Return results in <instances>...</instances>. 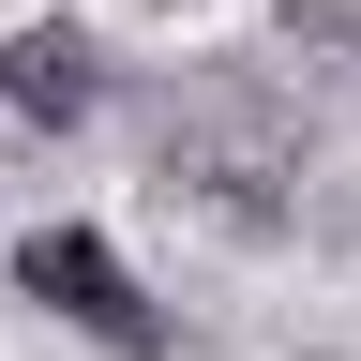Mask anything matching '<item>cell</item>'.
Listing matches in <instances>:
<instances>
[{
	"mask_svg": "<svg viewBox=\"0 0 361 361\" xmlns=\"http://www.w3.org/2000/svg\"><path fill=\"white\" fill-rule=\"evenodd\" d=\"M0 286H16V301H45L61 331H90L106 361H166V346H180V316L135 286V256L106 241V226H61V211H45L30 241L0 256Z\"/></svg>",
	"mask_w": 361,
	"mask_h": 361,
	"instance_id": "6da1fadb",
	"label": "cell"
},
{
	"mask_svg": "<svg viewBox=\"0 0 361 361\" xmlns=\"http://www.w3.org/2000/svg\"><path fill=\"white\" fill-rule=\"evenodd\" d=\"M166 196H196L226 241H286L301 151H286V135H256V121H226V106H196V121H166Z\"/></svg>",
	"mask_w": 361,
	"mask_h": 361,
	"instance_id": "7a4b0ae2",
	"label": "cell"
},
{
	"mask_svg": "<svg viewBox=\"0 0 361 361\" xmlns=\"http://www.w3.org/2000/svg\"><path fill=\"white\" fill-rule=\"evenodd\" d=\"M90 106H106V45H90L75 16H30V30H0V121H30V135H75Z\"/></svg>",
	"mask_w": 361,
	"mask_h": 361,
	"instance_id": "3957f363",
	"label": "cell"
}]
</instances>
